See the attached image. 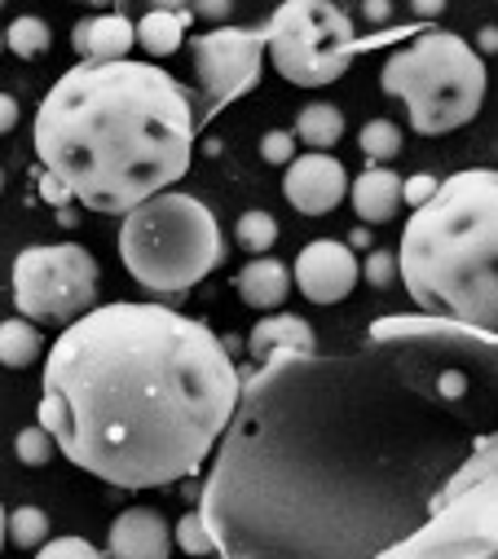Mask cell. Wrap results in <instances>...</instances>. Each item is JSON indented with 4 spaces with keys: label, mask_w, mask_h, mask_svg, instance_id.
<instances>
[{
    "label": "cell",
    "mask_w": 498,
    "mask_h": 559,
    "mask_svg": "<svg viewBox=\"0 0 498 559\" xmlns=\"http://www.w3.org/2000/svg\"><path fill=\"white\" fill-rule=\"evenodd\" d=\"M261 159H265V164H274V168H287V164L296 159V136H292V132H283V128L265 132V136H261Z\"/></svg>",
    "instance_id": "obj_27"
},
{
    "label": "cell",
    "mask_w": 498,
    "mask_h": 559,
    "mask_svg": "<svg viewBox=\"0 0 498 559\" xmlns=\"http://www.w3.org/2000/svg\"><path fill=\"white\" fill-rule=\"evenodd\" d=\"M194 58V80H199V106H194V128L212 123L229 102L252 93L265 71V27H212L190 40Z\"/></svg>",
    "instance_id": "obj_9"
},
{
    "label": "cell",
    "mask_w": 498,
    "mask_h": 559,
    "mask_svg": "<svg viewBox=\"0 0 498 559\" xmlns=\"http://www.w3.org/2000/svg\"><path fill=\"white\" fill-rule=\"evenodd\" d=\"M292 283L300 287L305 300L313 305H340L344 296H353L357 287V255L348 242L335 238H318L296 255L292 269Z\"/></svg>",
    "instance_id": "obj_10"
},
{
    "label": "cell",
    "mask_w": 498,
    "mask_h": 559,
    "mask_svg": "<svg viewBox=\"0 0 498 559\" xmlns=\"http://www.w3.org/2000/svg\"><path fill=\"white\" fill-rule=\"evenodd\" d=\"M151 10H190V0H151Z\"/></svg>",
    "instance_id": "obj_34"
},
{
    "label": "cell",
    "mask_w": 498,
    "mask_h": 559,
    "mask_svg": "<svg viewBox=\"0 0 498 559\" xmlns=\"http://www.w3.org/2000/svg\"><path fill=\"white\" fill-rule=\"evenodd\" d=\"M234 242H238L242 251H252V255H265V251L278 242V221H274L270 212H261V207L242 212L238 225H234Z\"/></svg>",
    "instance_id": "obj_22"
},
{
    "label": "cell",
    "mask_w": 498,
    "mask_h": 559,
    "mask_svg": "<svg viewBox=\"0 0 498 559\" xmlns=\"http://www.w3.org/2000/svg\"><path fill=\"white\" fill-rule=\"evenodd\" d=\"M0 190H5V173H0Z\"/></svg>",
    "instance_id": "obj_37"
},
{
    "label": "cell",
    "mask_w": 498,
    "mask_h": 559,
    "mask_svg": "<svg viewBox=\"0 0 498 559\" xmlns=\"http://www.w3.org/2000/svg\"><path fill=\"white\" fill-rule=\"evenodd\" d=\"M498 177L467 168L437 181L415 207L398 247V277L419 313L454 318L481 331L498 326Z\"/></svg>",
    "instance_id": "obj_4"
},
{
    "label": "cell",
    "mask_w": 498,
    "mask_h": 559,
    "mask_svg": "<svg viewBox=\"0 0 498 559\" xmlns=\"http://www.w3.org/2000/svg\"><path fill=\"white\" fill-rule=\"evenodd\" d=\"M119 255L138 283L164 300H181L225 264V234L212 207L181 190H159L123 212Z\"/></svg>",
    "instance_id": "obj_5"
},
{
    "label": "cell",
    "mask_w": 498,
    "mask_h": 559,
    "mask_svg": "<svg viewBox=\"0 0 498 559\" xmlns=\"http://www.w3.org/2000/svg\"><path fill=\"white\" fill-rule=\"evenodd\" d=\"M177 546L190 550V555H216V542H212V533H208V524H203L199 511H190V515L177 520Z\"/></svg>",
    "instance_id": "obj_25"
},
{
    "label": "cell",
    "mask_w": 498,
    "mask_h": 559,
    "mask_svg": "<svg viewBox=\"0 0 498 559\" xmlns=\"http://www.w3.org/2000/svg\"><path fill=\"white\" fill-rule=\"evenodd\" d=\"M283 194L287 203L300 212V216H327L344 203L348 194V173L335 155L327 151H309V155H296L287 164V177H283Z\"/></svg>",
    "instance_id": "obj_11"
},
{
    "label": "cell",
    "mask_w": 498,
    "mask_h": 559,
    "mask_svg": "<svg viewBox=\"0 0 498 559\" xmlns=\"http://www.w3.org/2000/svg\"><path fill=\"white\" fill-rule=\"evenodd\" d=\"M380 88L406 102L415 132L441 136L481 115L485 62L454 32H419L406 49L384 62Z\"/></svg>",
    "instance_id": "obj_6"
},
{
    "label": "cell",
    "mask_w": 498,
    "mask_h": 559,
    "mask_svg": "<svg viewBox=\"0 0 498 559\" xmlns=\"http://www.w3.org/2000/svg\"><path fill=\"white\" fill-rule=\"evenodd\" d=\"M194 23V14L190 10H151V14H142V23H133V36H138V45H142V53H151V58H168V53H177L181 45H186V27Z\"/></svg>",
    "instance_id": "obj_17"
},
{
    "label": "cell",
    "mask_w": 498,
    "mask_h": 559,
    "mask_svg": "<svg viewBox=\"0 0 498 559\" xmlns=\"http://www.w3.org/2000/svg\"><path fill=\"white\" fill-rule=\"evenodd\" d=\"M194 93L155 62H80L40 102L32 146L40 194L123 216L177 186L194 155Z\"/></svg>",
    "instance_id": "obj_3"
},
{
    "label": "cell",
    "mask_w": 498,
    "mask_h": 559,
    "mask_svg": "<svg viewBox=\"0 0 498 559\" xmlns=\"http://www.w3.org/2000/svg\"><path fill=\"white\" fill-rule=\"evenodd\" d=\"M36 550H40L45 559H58V555H84V559H93V555H97V546L84 542V537H54V542L45 537Z\"/></svg>",
    "instance_id": "obj_28"
},
{
    "label": "cell",
    "mask_w": 498,
    "mask_h": 559,
    "mask_svg": "<svg viewBox=\"0 0 498 559\" xmlns=\"http://www.w3.org/2000/svg\"><path fill=\"white\" fill-rule=\"evenodd\" d=\"M5 49H14L23 62H36V58H45V53L54 49V32H49L45 19L23 14V19H14L10 32H5Z\"/></svg>",
    "instance_id": "obj_20"
},
{
    "label": "cell",
    "mask_w": 498,
    "mask_h": 559,
    "mask_svg": "<svg viewBox=\"0 0 498 559\" xmlns=\"http://www.w3.org/2000/svg\"><path fill=\"white\" fill-rule=\"evenodd\" d=\"M0 49H5V36H0Z\"/></svg>",
    "instance_id": "obj_38"
},
{
    "label": "cell",
    "mask_w": 498,
    "mask_h": 559,
    "mask_svg": "<svg viewBox=\"0 0 498 559\" xmlns=\"http://www.w3.org/2000/svg\"><path fill=\"white\" fill-rule=\"evenodd\" d=\"M84 5H97V10H106V5H123V0H84Z\"/></svg>",
    "instance_id": "obj_35"
},
{
    "label": "cell",
    "mask_w": 498,
    "mask_h": 559,
    "mask_svg": "<svg viewBox=\"0 0 498 559\" xmlns=\"http://www.w3.org/2000/svg\"><path fill=\"white\" fill-rule=\"evenodd\" d=\"M402 207V177L389 164H370L353 181V212L366 225H389Z\"/></svg>",
    "instance_id": "obj_15"
},
{
    "label": "cell",
    "mask_w": 498,
    "mask_h": 559,
    "mask_svg": "<svg viewBox=\"0 0 498 559\" xmlns=\"http://www.w3.org/2000/svg\"><path fill=\"white\" fill-rule=\"evenodd\" d=\"M71 45H75L80 62H119V58L133 53L138 36H133V23L123 14H93V19L75 23Z\"/></svg>",
    "instance_id": "obj_13"
},
{
    "label": "cell",
    "mask_w": 498,
    "mask_h": 559,
    "mask_svg": "<svg viewBox=\"0 0 498 559\" xmlns=\"http://www.w3.org/2000/svg\"><path fill=\"white\" fill-rule=\"evenodd\" d=\"M5 515H10V511L0 507V546H5Z\"/></svg>",
    "instance_id": "obj_36"
},
{
    "label": "cell",
    "mask_w": 498,
    "mask_h": 559,
    "mask_svg": "<svg viewBox=\"0 0 498 559\" xmlns=\"http://www.w3.org/2000/svg\"><path fill=\"white\" fill-rule=\"evenodd\" d=\"M411 5H415L419 19H437V14H446V0H411Z\"/></svg>",
    "instance_id": "obj_33"
},
{
    "label": "cell",
    "mask_w": 498,
    "mask_h": 559,
    "mask_svg": "<svg viewBox=\"0 0 498 559\" xmlns=\"http://www.w3.org/2000/svg\"><path fill=\"white\" fill-rule=\"evenodd\" d=\"M19 128V102L10 93H0V136Z\"/></svg>",
    "instance_id": "obj_31"
},
{
    "label": "cell",
    "mask_w": 498,
    "mask_h": 559,
    "mask_svg": "<svg viewBox=\"0 0 498 559\" xmlns=\"http://www.w3.org/2000/svg\"><path fill=\"white\" fill-rule=\"evenodd\" d=\"M376 40H357L353 19L335 0H283L265 23V53L274 71L296 88H327L335 84L357 53L376 49Z\"/></svg>",
    "instance_id": "obj_7"
},
{
    "label": "cell",
    "mask_w": 498,
    "mask_h": 559,
    "mask_svg": "<svg viewBox=\"0 0 498 559\" xmlns=\"http://www.w3.org/2000/svg\"><path fill=\"white\" fill-rule=\"evenodd\" d=\"M234 292L247 309H261V313H274L287 305L292 296V269L274 255H257V260H247L234 277Z\"/></svg>",
    "instance_id": "obj_14"
},
{
    "label": "cell",
    "mask_w": 498,
    "mask_h": 559,
    "mask_svg": "<svg viewBox=\"0 0 498 559\" xmlns=\"http://www.w3.org/2000/svg\"><path fill=\"white\" fill-rule=\"evenodd\" d=\"M357 277H366L376 292H389L393 283H398V255H389V251H370L366 255V264H357Z\"/></svg>",
    "instance_id": "obj_26"
},
{
    "label": "cell",
    "mask_w": 498,
    "mask_h": 559,
    "mask_svg": "<svg viewBox=\"0 0 498 559\" xmlns=\"http://www.w3.org/2000/svg\"><path fill=\"white\" fill-rule=\"evenodd\" d=\"M432 190H437V177H428V173H419V177H411V181H402V203H411V207H419L424 199H432Z\"/></svg>",
    "instance_id": "obj_30"
},
{
    "label": "cell",
    "mask_w": 498,
    "mask_h": 559,
    "mask_svg": "<svg viewBox=\"0 0 498 559\" xmlns=\"http://www.w3.org/2000/svg\"><path fill=\"white\" fill-rule=\"evenodd\" d=\"M296 142H305L309 151H331L340 136H344V115L340 106L331 102H309L300 115H296Z\"/></svg>",
    "instance_id": "obj_18"
},
{
    "label": "cell",
    "mask_w": 498,
    "mask_h": 559,
    "mask_svg": "<svg viewBox=\"0 0 498 559\" xmlns=\"http://www.w3.org/2000/svg\"><path fill=\"white\" fill-rule=\"evenodd\" d=\"M106 550L119 559H168L173 555V533L168 520L155 507H129L119 511L106 537Z\"/></svg>",
    "instance_id": "obj_12"
},
{
    "label": "cell",
    "mask_w": 498,
    "mask_h": 559,
    "mask_svg": "<svg viewBox=\"0 0 498 559\" xmlns=\"http://www.w3.org/2000/svg\"><path fill=\"white\" fill-rule=\"evenodd\" d=\"M0 5H5V0H0Z\"/></svg>",
    "instance_id": "obj_39"
},
{
    "label": "cell",
    "mask_w": 498,
    "mask_h": 559,
    "mask_svg": "<svg viewBox=\"0 0 498 559\" xmlns=\"http://www.w3.org/2000/svg\"><path fill=\"white\" fill-rule=\"evenodd\" d=\"M238 366L212 326L168 305H102L45 357L40 428L58 454L115 489L194 476L238 405Z\"/></svg>",
    "instance_id": "obj_2"
},
{
    "label": "cell",
    "mask_w": 498,
    "mask_h": 559,
    "mask_svg": "<svg viewBox=\"0 0 498 559\" xmlns=\"http://www.w3.org/2000/svg\"><path fill=\"white\" fill-rule=\"evenodd\" d=\"M45 537H49V515L40 507H19V511L5 515V542L23 546V550H36Z\"/></svg>",
    "instance_id": "obj_23"
},
{
    "label": "cell",
    "mask_w": 498,
    "mask_h": 559,
    "mask_svg": "<svg viewBox=\"0 0 498 559\" xmlns=\"http://www.w3.org/2000/svg\"><path fill=\"white\" fill-rule=\"evenodd\" d=\"M357 146H361V155H366L370 164H389V159L402 155V128H398L393 119H370V123H361V132H357Z\"/></svg>",
    "instance_id": "obj_21"
},
{
    "label": "cell",
    "mask_w": 498,
    "mask_h": 559,
    "mask_svg": "<svg viewBox=\"0 0 498 559\" xmlns=\"http://www.w3.org/2000/svg\"><path fill=\"white\" fill-rule=\"evenodd\" d=\"M97 300V260L80 242L27 247L14 260V305L36 326H67Z\"/></svg>",
    "instance_id": "obj_8"
},
{
    "label": "cell",
    "mask_w": 498,
    "mask_h": 559,
    "mask_svg": "<svg viewBox=\"0 0 498 559\" xmlns=\"http://www.w3.org/2000/svg\"><path fill=\"white\" fill-rule=\"evenodd\" d=\"M318 348V335L305 318L296 313H270L252 326V340H247V353H252V361H265L274 353H309Z\"/></svg>",
    "instance_id": "obj_16"
},
{
    "label": "cell",
    "mask_w": 498,
    "mask_h": 559,
    "mask_svg": "<svg viewBox=\"0 0 498 559\" xmlns=\"http://www.w3.org/2000/svg\"><path fill=\"white\" fill-rule=\"evenodd\" d=\"M190 14L203 23H225L234 14V0H190Z\"/></svg>",
    "instance_id": "obj_29"
},
{
    "label": "cell",
    "mask_w": 498,
    "mask_h": 559,
    "mask_svg": "<svg viewBox=\"0 0 498 559\" xmlns=\"http://www.w3.org/2000/svg\"><path fill=\"white\" fill-rule=\"evenodd\" d=\"M14 454H19V463H23V467H45V463H54L58 445H54V437H49L40 424H32V428H23V432H19Z\"/></svg>",
    "instance_id": "obj_24"
},
{
    "label": "cell",
    "mask_w": 498,
    "mask_h": 559,
    "mask_svg": "<svg viewBox=\"0 0 498 559\" xmlns=\"http://www.w3.org/2000/svg\"><path fill=\"white\" fill-rule=\"evenodd\" d=\"M494 405L498 335L437 313H389L348 353L257 361L199 493L216 555H494Z\"/></svg>",
    "instance_id": "obj_1"
},
{
    "label": "cell",
    "mask_w": 498,
    "mask_h": 559,
    "mask_svg": "<svg viewBox=\"0 0 498 559\" xmlns=\"http://www.w3.org/2000/svg\"><path fill=\"white\" fill-rule=\"evenodd\" d=\"M40 353H45V340H40V326H36L32 318H10V322H0V366L27 370Z\"/></svg>",
    "instance_id": "obj_19"
},
{
    "label": "cell",
    "mask_w": 498,
    "mask_h": 559,
    "mask_svg": "<svg viewBox=\"0 0 498 559\" xmlns=\"http://www.w3.org/2000/svg\"><path fill=\"white\" fill-rule=\"evenodd\" d=\"M361 14L370 23H389L393 19V0H361Z\"/></svg>",
    "instance_id": "obj_32"
}]
</instances>
